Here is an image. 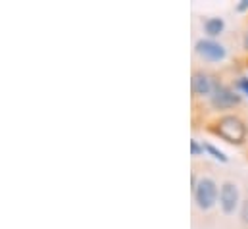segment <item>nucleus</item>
Instances as JSON below:
<instances>
[{"label":"nucleus","mask_w":248,"mask_h":229,"mask_svg":"<svg viewBox=\"0 0 248 229\" xmlns=\"http://www.w3.org/2000/svg\"><path fill=\"white\" fill-rule=\"evenodd\" d=\"M216 125H217L216 127V133L221 139H225L227 143H233V145L245 143L248 131L245 121L241 117H237V115H223V117H219V121Z\"/></svg>","instance_id":"1"},{"label":"nucleus","mask_w":248,"mask_h":229,"mask_svg":"<svg viewBox=\"0 0 248 229\" xmlns=\"http://www.w3.org/2000/svg\"><path fill=\"white\" fill-rule=\"evenodd\" d=\"M194 202L200 210H210L217 200V185L210 177H202L194 187Z\"/></svg>","instance_id":"2"},{"label":"nucleus","mask_w":248,"mask_h":229,"mask_svg":"<svg viewBox=\"0 0 248 229\" xmlns=\"http://www.w3.org/2000/svg\"><path fill=\"white\" fill-rule=\"evenodd\" d=\"M210 100H212V106H214V108H217V110H227V108L237 106V104L241 102V97H239L235 91H231L229 87H225V85H221V83H214V91H212Z\"/></svg>","instance_id":"3"},{"label":"nucleus","mask_w":248,"mask_h":229,"mask_svg":"<svg viewBox=\"0 0 248 229\" xmlns=\"http://www.w3.org/2000/svg\"><path fill=\"white\" fill-rule=\"evenodd\" d=\"M219 206L225 214H233L239 206V189L233 181H225L219 191Z\"/></svg>","instance_id":"4"},{"label":"nucleus","mask_w":248,"mask_h":229,"mask_svg":"<svg viewBox=\"0 0 248 229\" xmlns=\"http://www.w3.org/2000/svg\"><path fill=\"white\" fill-rule=\"evenodd\" d=\"M196 54H200L204 60H210V62H219L225 58V49L216 41L202 39L196 43Z\"/></svg>","instance_id":"5"},{"label":"nucleus","mask_w":248,"mask_h":229,"mask_svg":"<svg viewBox=\"0 0 248 229\" xmlns=\"http://www.w3.org/2000/svg\"><path fill=\"white\" fill-rule=\"evenodd\" d=\"M190 87H192V93L196 97H212V91H214V83L204 71H196L192 75Z\"/></svg>","instance_id":"6"},{"label":"nucleus","mask_w":248,"mask_h":229,"mask_svg":"<svg viewBox=\"0 0 248 229\" xmlns=\"http://www.w3.org/2000/svg\"><path fill=\"white\" fill-rule=\"evenodd\" d=\"M204 29H206L208 35L217 37V35L223 31V19H221V17H210V19L204 21Z\"/></svg>","instance_id":"7"},{"label":"nucleus","mask_w":248,"mask_h":229,"mask_svg":"<svg viewBox=\"0 0 248 229\" xmlns=\"http://www.w3.org/2000/svg\"><path fill=\"white\" fill-rule=\"evenodd\" d=\"M204 148H206L214 158H217V160H221V162H225V160H227V156H225L221 150H217L216 147H212V145H204Z\"/></svg>","instance_id":"8"},{"label":"nucleus","mask_w":248,"mask_h":229,"mask_svg":"<svg viewBox=\"0 0 248 229\" xmlns=\"http://www.w3.org/2000/svg\"><path fill=\"white\" fill-rule=\"evenodd\" d=\"M190 150H192V154H194V156H198V154L204 150V147H200L196 141H190Z\"/></svg>","instance_id":"9"},{"label":"nucleus","mask_w":248,"mask_h":229,"mask_svg":"<svg viewBox=\"0 0 248 229\" xmlns=\"http://www.w3.org/2000/svg\"><path fill=\"white\" fill-rule=\"evenodd\" d=\"M237 85H239V89H241V91H245V93L248 95V77H239Z\"/></svg>","instance_id":"10"},{"label":"nucleus","mask_w":248,"mask_h":229,"mask_svg":"<svg viewBox=\"0 0 248 229\" xmlns=\"http://www.w3.org/2000/svg\"><path fill=\"white\" fill-rule=\"evenodd\" d=\"M243 218H245V222H248V200L245 202V212H243Z\"/></svg>","instance_id":"11"},{"label":"nucleus","mask_w":248,"mask_h":229,"mask_svg":"<svg viewBox=\"0 0 248 229\" xmlns=\"http://www.w3.org/2000/svg\"><path fill=\"white\" fill-rule=\"evenodd\" d=\"M247 8H248V0H243V4L237 6V10H247Z\"/></svg>","instance_id":"12"}]
</instances>
